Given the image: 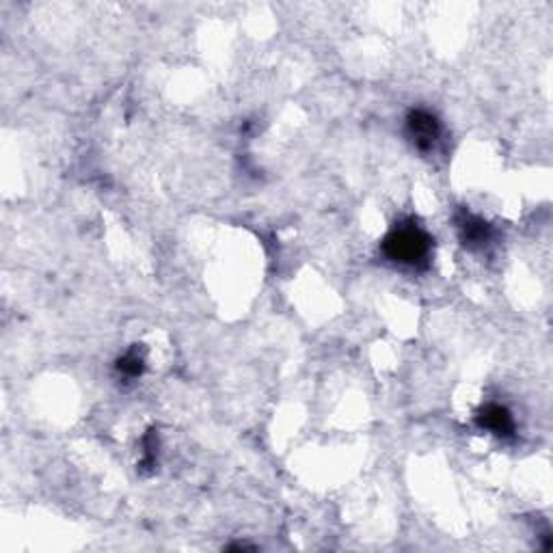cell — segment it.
Wrapping results in <instances>:
<instances>
[{"mask_svg": "<svg viewBox=\"0 0 553 553\" xmlns=\"http://www.w3.org/2000/svg\"><path fill=\"white\" fill-rule=\"evenodd\" d=\"M383 255L391 264L407 269H426L432 255V238L415 221L398 223L385 236Z\"/></svg>", "mask_w": 553, "mask_h": 553, "instance_id": "1", "label": "cell"}, {"mask_svg": "<svg viewBox=\"0 0 553 553\" xmlns=\"http://www.w3.org/2000/svg\"><path fill=\"white\" fill-rule=\"evenodd\" d=\"M475 424H478L483 431H489L491 435L502 437V439H510L515 435V420L506 407L502 404H486L475 415Z\"/></svg>", "mask_w": 553, "mask_h": 553, "instance_id": "4", "label": "cell"}, {"mask_svg": "<svg viewBox=\"0 0 553 553\" xmlns=\"http://www.w3.org/2000/svg\"><path fill=\"white\" fill-rule=\"evenodd\" d=\"M143 370H145V359L139 355V350H128V353L117 361V372L126 378H139Z\"/></svg>", "mask_w": 553, "mask_h": 553, "instance_id": "5", "label": "cell"}, {"mask_svg": "<svg viewBox=\"0 0 553 553\" xmlns=\"http://www.w3.org/2000/svg\"><path fill=\"white\" fill-rule=\"evenodd\" d=\"M407 136L420 152H431L441 139V123L432 112L413 109L407 115Z\"/></svg>", "mask_w": 553, "mask_h": 553, "instance_id": "2", "label": "cell"}, {"mask_svg": "<svg viewBox=\"0 0 553 553\" xmlns=\"http://www.w3.org/2000/svg\"><path fill=\"white\" fill-rule=\"evenodd\" d=\"M456 229H459L463 245L469 249H484L489 247L493 240L491 225L467 210H461L456 214Z\"/></svg>", "mask_w": 553, "mask_h": 553, "instance_id": "3", "label": "cell"}]
</instances>
